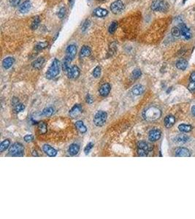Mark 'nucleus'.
I'll list each match as a JSON object with an SVG mask.
<instances>
[{"label": "nucleus", "mask_w": 195, "mask_h": 219, "mask_svg": "<svg viewBox=\"0 0 195 219\" xmlns=\"http://www.w3.org/2000/svg\"><path fill=\"white\" fill-rule=\"evenodd\" d=\"M192 114H193V116H195V105H194V106L192 107Z\"/></svg>", "instance_id": "49530a36"}, {"label": "nucleus", "mask_w": 195, "mask_h": 219, "mask_svg": "<svg viewBox=\"0 0 195 219\" xmlns=\"http://www.w3.org/2000/svg\"><path fill=\"white\" fill-rule=\"evenodd\" d=\"M79 151L80 146L79 145L76 144V143H73V144L70 145L68 148V153L70 156H75L76 154L78 153Z\"/></svg>", "instance_id": "a211bd4d"}, {"label": "nucleus", "mask_w": 195, "mask_h": 219, "mask_svg": "<svg viewBox=\"0 0 195 219\" xmlns=\"http://www.w3.org/2000/svg\"><path fill=\"white\" fill-rule=\"evenodd\" d=\"M153 148L154 147L152 145L146 141H140L137 144V149L142 150V151H144L147 153L151 152L153 150Z\"/></svg>", "instance_id": "9b49d317"}, {"label": "nucleus", "mask_w": 195, "mask_h": 219, "mask_svg": "<svg viewBox=\"0 0 195 219\" xmlns=\"http://www.w3.org/2000/svg\"><path fill=\"white\" fill-rule=\"evenodd\" d=\"M44 62H45L44 58L40 57L32 62V67H33L35 69H37V70H40V69L43 67Z\"/></svg>", "instance_id": "b1692460"}, {"label": "nucleus", "mask_w": 195, "mask_h": 219, "mask_svg": "<svg viewBox=\"0 0 195 219\" xmlns=\"http://www.w3.org/2000/svg\"><path fill=\"white\" fill-rule=\"evenodd\" d=\"M24 140L26 143H31L34 140V136L32 135H26L24 136Z\"/></svg>", "instance_id": "ea45409f"}, {"label": "nucleus", "mask_w": 195, "mask_h": 219, "mask_svg": "<svg viewBox=\"0 0 195 219\" xmlns=\"http://www.w3.org/2000/svg\"><path fill=\"white\" fill-rule=\"evenodd\" d=\"M118 28V22L117 21H113L109 26V32L110 34H113Z\"/></svg>", "instance_id": "e433bc0d"}, {"label": "nucleus", "mask_w": 195, "mask_h": 219, "mask_svg": "<svg viewBox=\"0 0 195 219\" xmlns=\"http://www.w3.org/2000/svg\"><path fill=\"white\" fill-rule=\"evenodd\" d=\"M77 53V47L75 45H70L66 50V56L62 64V70L64 72L67 73L69 69L70 68V63L72 62L75 55Z\"/></svg>", "instance_id": "f257e3e1"}, {"label": "nucleus", "mask_w": 195, "mask_h": 219, "mask_svg": "<svg viewBox=\"0 0 195 219\" xmlns=\"http://www.w3.org/2000/svg\"><path fill=\"white\" fill-rule=\"evenodd\" d=\"M92 75L95 78H99L101 75V67L97 66L93 70V72H92Z\"/></svg>", "instance_id": "4c0bfd02"}, {"label": "nucleus", "mask_w": 195, "mask_h": 219, "mask_svg": "<svg viewBox=\"0 0 195 219\" xmlns=\"http://www.w3.org/2000/svg\"><path fill=\"white\" fill-rule=\"evenodd\" d=\"M40 18L38 16H36V17L34 18V20L32 23V25H31V28L33 30H35V29H37V27H38L39 24H40Z\"/></svg>", "instance_id": "473e14b6"}, {"label": "nucleus", "mask_w": 195, "mask_h": 219, "mask_svg": "<svg viewBox=\"0 0 195 219\" xmlns=\"http://www.w3.org/2000/svg\"><path fill=\"white\" fill-rule=\"evenodd\" d=\"M188 89L191 92L195 93V72H193L191 74Z\"/></svg>", "instance_id": "6ab92c4d"}, {"label": "nucleus", "mask_w": 195, "mask_h": 219, "mask_svg": "<svg viewBox=\"0 0 195 219\" xmlns=\"http://www.w3.org/2000/svg\"><path fill=\"white\" fill-rule=\"evenodd\" d=\"M168 8V4L165 0H154L151 4V9L154 11L165 12Z\"/></svg>", "instance_id": "423d86ee"}, {"label": "nucleus", "mask_w": 195, "mask_h": 219, "mask_svg": "<svg viewBox=\"0 0 195 219\" xmlns=\"http://www.w3.org/2000/svg\"><path fill=\"white\" fill-rule=\"evenodd\" d=\"M21 2V0H10V4L13 7H16L20 5Z\"/></svg>", "instance_id": "79ce46f5"}, {"label": "nucleus", "mask_w": 195, "mask_h": 219, "mask_svg": "<svg viewBox=\"0 0 195 219\" xmlns=\"http://www.w3.org/2000/svg\"><path fill=\"white\" fill-rule=\"evenodd\" d=\"M75 126L81 134H85L87 132V127L85 126L82 121H78L75 122Z\"/></svg>", "instance_id": "4be33fe9"}, {"label": "nucleus", "mask_w": 195, "mask_h": 219, "mask_svg": "<svg viewBox=\"0 0 195 219\" xmlns=\"http://www.w3.org/2000/svg\"><path fill=\"white\" fill-rule=\"evenodd\" d=\"M38 129L40 134L45 135V134L47 132V130H48V129H47V125H46L45 123L43 122V121L38 123Z\"/></svg>", "instance_id": "7c9ffc66"}, {"label": "nucleus", "mask_w": 195, "mask_h": 219, "mask_svg": "<svg viewBox=\"0 0 195 219\" xmlns=\"http://www.w3.org/2000/svg\"><path fill=\"white\" fill-rule=\"evenodd\" d=\"M107 118H108V113L103 110H100L94 115L93 122L96 126H103L106 123Z\"/></svg>", "instance_id": "20e7f679"}, {"label": "nucleus", "mask_w": 195, "mask_h": 219, "mask_svg": "<svg viewBox=\"0 0 195 219\" xmlns=\"http://www.w3.org/2000/svg\"><path fill=\"white\" fill-rule=\"evenodd\" d=\"M82 113V107L78 104H76L72 107V109L70 110V115L72 117H75L78 116L80 113Z\"/></svg>", "instance_id": "2eb2a0df"}, {"label": "nucleus", "mask_w": 195, "mask_h": 219, "mask_svg": "<svg viewBox=\"0 0 195 219\" xmlns=\"http://www.w3.org/2000/svg\"><path fill=\"white\" fill-rule=\"evenodd\" d=\"M189 137L186 136V135H179L174 139L175 142L177 143H179V144H183V143L189 141Z\"/></svg>", "instance_id": "393cba45"}, {"label": "nucleus", "mask_w": 195, "mask_h": 219, "mask_svg": "<svg viewBox=\"0 0 195 219\" xmlns=\"http://www.w3.org/2000/svg\"><path fill=\"white\" fill-rule=\"evenodd\" d=\"M93 147H94V143H92V142H90V143H88L87 145H86V146L85 147V149H84V152H85V154H89V153H90V151H91V149L93 148Z\"/></svg>", "instance_id": "58836bf2"}, {"label": "nucleus", "mask_w": 195, "mask_h": 219, "mask_svg": "<svg viewBox=\"0 0 195 219\" xmlns=\"http://www.w3.org/2000/svg\"><path fill=\"white\" fill-rule=\"evenodd\" d=\"M65 13H66V9L64 7L61 8L60 10H59V13H58V16L60 18H63L64 16H65Z\"/></svg>", "instance_id": "a19ab883"}, {"label": "nucleus", "mask_w": 195, "mask_h": 219, "mask_svg": "<svg viewBox=\"0 0 195 219\" xmlns=\"http://www.w3.org/2000/svg\"><path fill=\"white\" fill-rule=\"evenodd\" d=\"M142 75V72L140 69H135L132 71V74H131V78L132 80H137L138 78H140V76Z\"/></svg>", "instance_id": "c756f323"}, {"label": "nucleus", "mask_w": 195, "mask_h": 219, "mask_svg": "<svg viewBox=\"0 0 195 219\" xmlns=\"http://www.w3.org/2000/svg\"><path fill=\"white\" fill-rule=\"evenodd\" d=\"M31 2L29 0H26L24 3H22L21 5V6L19 7V11L22 13H25L26 12L29 11L31 9Z\"/></svg>", "instance_id": "aec40b11"}, {"label": "nucleus", "mask_w": 195, "mask_h": 219, "mask_svg": "<svg viewBox=\"0 0 195 219\" xmlns=\"http://www.w3.org/2000/svg\"><path fill=\"white\" fill-rule=\"evenodd\" d=\"M171 33L172 34H173V36H174V37H175V38H178V37H179V36L181 35V29H180V28L176 27V26L173 27V29H172Z\"/></svg>", "instance_id": "72a5a7b5"}, {"label": "nucleus", "mask_w": 195, "mask_h": 219, "mask_svg": "<svg viewBox=\"0 0 195 219\" xmlns=\"http://www.w3.org/2000/svg\"><path fill=\"white\" fill-rule=\"evenodd\" d=\"M24 109H25V106L21 103H18V105H15V106L13 107V110H14V111L16 112V113H21V112L24 111Z\"/></svg>", "instance_id": "c9c22d12"}, {"label": "nucleus", "mask_w": 195, "mask_h": 219, "mask_svg": "<svg viewBox=\"0 0 195 219\" xmlns=\"http://www.w3.org/2000/svg\"><path fill=\"white\" fill-rule=\"evenodd\" d=\"M145 88L144 86L140 84L136 85L132 89V94L135 96L141 95L144 93Z\"/></svg>", "instance_id": "dca6fc26"}, {"label": "nucleus", "mask_w": 195, "mask_h": 219, "mask_svg": "<svg viewBox=\"0 0 195 219\" xmlns=\"http://www.w3.org/2000/svg\"><path fill=\"white\" fill-rule=\"evenodd\" d=\"M111 90V86L109 83H104L103 85H102L100 86V89H99V92H100V96L102 97H105L107 96H108V94H110Z\"/></svg>", "instance_id": "ddd939ff"}, {"label": "nucleus", "mask_w": 195, "mask_h": 219, "mask_svg": "<svg viewBox=\"0 0 195 219\" xmlns=\"http://www.w3.org/2000/svg\"><path fill=\"white\" fill-rule=\"evenodd\" d=\"M54 113V108L52 107H45L43 111H42L41 115L44 116H47V117H50V116H52Z\"/></svg>", "instance_id": "cd10ccee"}, {"label": "nucleus", "mask_w": 195, "mask_h": 219, "mask_svg": "<svg viewBox=\"0 0 195 219\" xmlns=\"http://www.w3.org/2000/svg\"><path fill=\"white\" fill-rule=\"evenodd\" d=\"M94 14L97 17H105L108 16V10L103 9V8H97L94 10Z\"/></svg>", "instance_id": "a878e982"}, {"label": "nucleus", "mask_w": 195, "mask_h": 219, "mask_svg": "<svg viewBox=\"0 0 195 219\" xmlns=\"http://www.w3.org/2000/svg\"><path fill=\"white\" fill-rule=\"evenodd\" d=\"M86 101L88 104H92L94 102V99L90 94H87L86 95Z\"/></svg>", "instance_id": "37998d69"}, {"label": "nucleus", "mask_w": 195, "mask_h": 219, "mask_svg": "<svg viewBox=\"0 0 195 219\" xmlns=\"http://www.w3.org/2000/svg\"><path fill=\"white\" fill-rule=\"evenodd\" d=\"M124 9V4L121 0H116L111 4L110 10L114 14L121 13Z\"/></svg>", "instance_id": "0eeeda50"}, {"label": "nucleus", "mask_w": 195, "mask_h": 219, "mask_svg": "<svg viewBox=\"0 0 195 219\" xmlns=\"http://www.w3.org/2000/svg\"><path fill=\"white\" fill-rule=\"evenodd\" d=\"M32 156H38V153H37V151H33V152H32Z\"/></svg>", "instance_id": "a18cd8bd"}, {"label": "nucleus", "mask_w": 195, "mask_h": 219, "mask_svg": "<svg viewBox=\"0 0 195 219\" xmlns=\"http://www.w3.org/2000/svg\"><path fill=\"white\" fill-rule=\"evenodd\" d=\"M10 145V140L6 139V140H3V141L1 143V145H0V152L3 153L4 151H6V150L9 148Z\"/></svg>", "instance_id": "c85d7f7f"}, {"label": "nucleus", "mask_w": 195, "mask_h": 219, "mask_svg": "<svg viewBox=\"0 0 195 219\" xmlns=\"http://www.w3.org/2000/svg\"><path fill=\"white\" fill-rule=\"evenodd\" d=\"M48 43H46V42H42V43H39L36 46H35V50L37 51H42V50L45 49L48 47Z\"/></svg>", "instance_id": "f704fd0d"}, {"label": "nucleus", "mask_w": 195, "mask_h": 219, "mask_svg": "<svg viewBox=\"0 0 195 219\" xmlns=\"http://www.w3.org/2000/svg\"><path fill=\"white\" fill-rule=\"evenodd\" d=\"M15 62V59L13 57H7L2 62V66L5 70H8L10 69Z\"/></svg>", "instance_id": "f3484780"}, {"label": "nucleus", "mask_w": 195, "mask_h": 219, "mask_svg": "<svg viewBox=\"0 0 195 219\" xmlns=\"http://www.w3.org/2000/svg\"><path fill=\"white\" fill-rule=\"evenodd\" d=\"M18 103H20L18 99L16 98V97H13V99H12V105H13V107H14L15 105H18Z\"/></svg>", "instance_id": "c03bdc74"}, {"label": "nucleus", "mask_w": 195, "mask_h": 219, "mask_svg": "<svg viewBox=\"0 0 195 219\" xmlns=\"http://www.w3.org/2000/svg\"><path fill=\"white\" fill-rule=\"evenodd\" d=\"M175 123V118L173 116H167L165 118V126L167 128H171Z\"/></svg>", "instance_id": "412c9836"}, {"label": "nucleus", "mask_w": 195, "mask_h": 219, "mask_svg": "<svg viewBox=\"0 0 195 219\" xmlns=\"http://www.w3.org/2000/svg\"><path fill=\"white\" fill-rule=\"evenodd\" d=\"M9 155L11 156H23L24 154V148L22 144L16 143L12 145L9 148Z\"/></svg>", "instance_id": "39448f33"}, {"label": "nucleus", "mask_w": 195, "mask_h": 219, "mask_svg": "<svg viewBox=\"0 0 195 219\" xmlns=\"http://www.w3.org/2000/svg\"><path fill=\"white\" fill-rule=\"evenodd\" d=\"M161 136H162V132L159 129H152L148 134V140L151 142L157 141L160 139Z\"/></svg>", "instance_id": "1a4fd4ad"}, {"label": "nucleus", "mask_w": 195, "mask_h": 219, "mask_svg": "<svg viewBox=\"0 0 195 219\" xmlns=\"http://www.w3.org/2000/svg\"><path fill=\"white\" fill-rule=\"evenodd\" d=\"M67 75L68 76V78H70V79L78 78L80 75V70L78 68V67L74 65L70 67L68 70V71L67 72Z\"/></svg>", "instance_id": "6e6552de"}, {"label": "nucleus", "mask_w": 195, "mask_h": 219, "mask_svg": "<svg viewBox=\"0 0 195 219\" xmlns=\"http://www.w3.org/2000/svg\"><path fill=\"white\" fill-rule=\"evenodd\" d=\"M188 67V62L187 61L184 60V59H181V60L178 61L176 63V67L178 70H185Z\"/></svg>", "instance_id": "bb28decb"}, {"label": "nucleus", "mask_w": 195, "mask_h": 219, "mask_svg": "<svg viewBox=\"0 0 195 219\" xmlns=\"http://www.w3.org/2000/svg\"><path fill=\"white\" fill-rule=\"evenodd\" d=\"M97 1H104V0H97Z\"/></svg>", "instance_id": "de8ad7c7"}, {"label": "nucleus", "mask_w": 195, "mask_h": 219, "mask_svg": "<svg viewBox=\"0 0 195 219\" xmlns=\"http://www.w3.org/2000/svg\"><path fill=\"white\" fill-rule=\"evenodd\" d=\"M175 156L178 157H189L191 156L189 151L185 148H178L175 151Z\"/></svg>", "instance_id": "4468645a"}, {"label": "nucleus", "mask_w": 195, "mask_h": 219, "mask_svg": "<svg viewBox=\"0 0 195 219\" xmlns=\"http://www.w3.org/2000/svg\"><path fill=\"white\" fill-rule=\"evenodd\" d=\"M143 118L147 121H154L159 119L162 116V111L156 107H150L143 112Z\"/></svg>", "instance_id": "f03ea898"}, {"label": "nucleus", "mask_w": 195, "mask_h": 219, "mask_svg": "<svg viewBox=\"0 0 195 219\" xmlns=\"http://www.w3.org/2000/svg\"><path fill=\"white\" fill-rule=\"evenodd\" d=\"M180 29H181V35L183 36L184 39H186V40H190L192 38V32H191L190 29L186 26L185 24H181L180 25Z\"/></svg>", "instance_id": "9d476101"}, {"label": "nucleus", "mask_w": 195, "mask_h": 219, "mask_svg": "<svg viewBox=\"0 0 195 219\" xmlns=\"http://www.w3.org/2000/svg\"><path fill=\"white\" fill-rule=\"evenodd\" d=\"M178 129L181 132H189L192 130V127L190 125H186V124H181L178 126Z\"/></svg>", "instance_id": "2f4dec72"}, {"label": "nucleus", "mask_w": 195, "mask_h": 219, "mask_svg": "<svg viewBox=\"0 0 195 219\" xmlns=\"http://www.w3.org/2000/svg\"><path fill=\"white\" fill-rule=\"evenodd\" d=\"M91 53V48L89 46H86L84 45L83 46L81 50V52H80V57L81 58H84V57H88L89 56Z\"/></svg>", "instance_id": "5701e85b"}, {"label": "nucleus", "mask_w": 195, "mask_h": 219, "mask_svg": "<svg viewBox=\"0 0 195 219\" xmlns=\"http://www.w3.org/2000/svg\"><path fill=\"white\" fill-rule=\"evenodd\" d=\"M43 150L45 152V153H46L50 157H55L57 155V151L56 150L54 149L53 147H51V145L48 144H45L43 146Z\"/></svg>", "instance_id": "f8f14e48"}, {"label": "nucleus", "mask_w": 195, "mask_h": 219, "mask_svg": "<svg viewBox=\"0 0 195 219\" xmlns=\"http://www.w3.org/2000/svg\"><path fill=\"white\" fill-rule=\"evenodd\" d=\"M61 64L60 62L57 59H54L51 64V67H49L48 70L45 74V77L47 79L52 80L53 78H56L60 73Z\"/></svg>", "instance_id": "7ed1b4c3"}]
</instances>
